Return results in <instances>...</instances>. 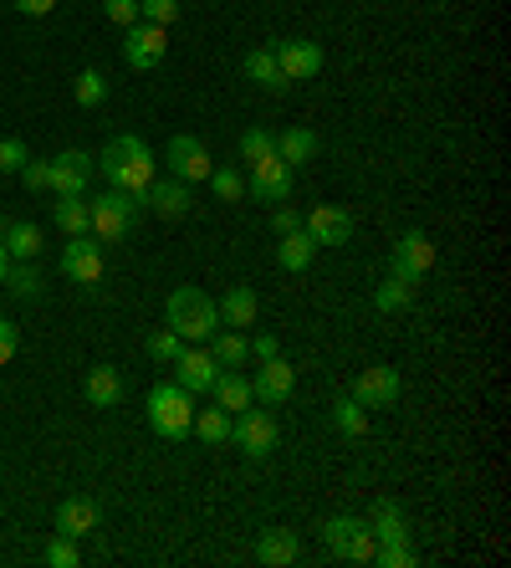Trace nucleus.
<instances>
[{
    "label": "nucleus",
    "mask_w": 511,
    "mask_h": 568,
    "mask_svg": "<svg viewBox=\"0 0 511 568\" xmlns=\"http://www.w3.org/2000/svg\"><path fill=\"white\" fill-rule=\"evenodd\" d=\"M231 441L241 450H246L251 461H262V456H271L277 450V420L266 415V410H241V415H231Z\"/></svg>",
    "instance_id": "nucleus-7"
},
{
    "label": "nucleus",
    "mask_w": 511,
    "mask_h": 568,
    "mask_svg": "<svg viewBox=\"0 0 511 568\" xmlns=\"http://www.w3.org/2000/svg\"><path fill=\"white\" fill-rule=\"evenodd\" d=\"M251 354H256V359H277L281 344L271 338V333H262V338H251Z\"/></svg>",
    "instance_id": "nucleus-45"
},
{
    "label": "nucleus",
    "mask_w": 511,
    "mask_h": 568,
    "mask_svg": "<svg viewBox=\"0 0 511 568\" xmlns=\"http://www.w3.org/2000/svg\"><path fill=\"white\" fill-rule=\"evenodd\" d=\"M430 267H435V241L424 236V231H404L399 246L389 252V277H399V282H420Z\"/></svg>",
    "instance_id": "nucleus-8"
},
{
    "label": "nucleus",
    "mask_w": 511,
    "mask_h": 568,
    "mask_svg": "<svg viewBox=\"0 0 511 568\" xmlns=\"http://www.w3.org/2000/svg\"><path fill=\"white\" fill-rule=\"evenodd\" d=\"M195 435H200L204 446H225L231 441V415L225 410H195Z\"/></svg>",
    "instance_id": "nucleus-32"
},
{
    "label": "nucleus",
    "mask_w": 511,
    "mask_h": 568,
    "mask_svg": "<svg viewBox=\"0 0 511 568\" xmlns=\"http://www.w3.org/2000/svg\"><path fill=\"white\" fill-rule=\"evenodd\" d=\"M210 394L220 400V410H225V415H235V410L256 404V400H251V379H246V375H235V369H220L215 385H210Z\"/></svg>",
    "instance_id": "nucleus-23"
},
{
    "label": "nucleus",
    "mask_w": 511,
    "mask_h": 568,
    "mask_svg": "<svg viewBox=\"0 0 511 568\" xmlns=\"http://www.w3.org/2000/svg\"><path fill=\"white\" fill-rule=\"evenodd\" d=\"M88 210H92V236L108 246V241H123L133 225H138V210H144V205H138L133 194H123V190L108 185L98 200H88Z\"/></svg>",
    "instance_id": "nucleus-4"
},
{
    "label": "nucleus",
    "mask_w": 511,
    "mask_h": 568,
    "mask_svg": "<svg viewBox=\"0 0 511 568\" xmlns=\"http://www.w3.org/2000/svg\"><path fill=\"white\" fill-rule=\"evenodd\" d=\"M164 318H169V328L185 338V344H210L220 328V308L210 298H204L200 287H175L169 292V308H164Z\"/></svg>",
    "instance_id": "nucleus-2"
},
{
    "label": "nucleus",
    "mask_w": 511,
    "mask_h": 568,
    "mask_svg": "<svg viewBox=\"0 0 511 568\" xmlns=\"http://www.w3.org/2000/svg\"><path fill=\"white\" fill-rule=\"evenodd\" d=\"M148 425H154V435H164V441H185V435L195 431V394L179 385H154L148 389Z\"/></svg>",
    "instance_id": "nucleus-3"
},
{
    "label": "nucleus",
    "mask_w": 511,
    "mask_h": 568,
    "mask_svg": "<svg viewBox=\"0 0 511 568\" xmlns=\"http://www.w3.org/2000/svg\"><path fill=\"white\" fill-rule=\"evenodd\" d=\"M164 165H169V175H175L179 185H200V180H210L215 159H210V149H204L195 134H175L169 149H164Z\"/></svg>",
    "instance_id": "nucleus-6"
},
{
    "label": "nucleus",
    "mask_w": 511,
    "mask_h": 568,
    "mask_svg": "<svg viewBox=\"0 0 511 568\" xmlns=\"http://www.w3.org/2000/svg\"><path fill=\"white\" fill-rule=\"evenodd\" d=\"M98 527V502H88V497H67L57 508V533H67V538H82V533H92Z\"/></svg>",
    "instance_id": "nucleus-22"
},
{
    "label": "nucleus",
    "mask_w": 511,
    "mask_h": 568,
    "mask_svg": "<svg viewBox=\"0 0 511 568\" xmlns=\"http://www.w3.org/2000/svg\"><path fill=\"white\" fill-rule=\"evenodd\" d=\"M73 98H77V108H98L102 98H108V77H102L98 67H88V73H77Z\"/></svg>",
    "instance_id": "nucleus-34"
},
{
    "label": "nucleus",
    "mask_w": 511,
    "mask_h": 568,
    "mask_svg": "<svg viewBox=\"0 0 511 568\" xmlns=\"http://www.w3.org/2000/svg\"><path fill=\"white\" fill-rule=\"evenodd\" d=\"M102 15H108L113 26H133V21H138V0H102Z\"/></svg>",
    "instance_id": "nucleus-43"
},
{
    "label": "nucleus",
    "mask_w": 511,
    "mask_h": 568,
    "mask_svg": "<svg viewBox=\"0 0 511 568\" xmlns=\"http://www.w3.org/2000/svg\"><path fill=\"white\" fill-rule=\"evenodd\" d=\"M148 359L154 364H175L179 359V348H185V338H179L175 328H159V333H148Z\"/></svg>",
    "instance_id": "nucleus-36"
},
{
    "label": "nucleus",
    "mask_w": 511,
    "mask_h": 568,
    "mask_svg": "<svg viewBox=\"0 0 511 568\" xmlns=\"http://www.w3.org/2000/svg\"><path fill=\"white\" fill-rule=\"evenodd\" d=\"M266 154H277V138L266 134V129H246V134H241V159L256 165V159H266Z\"/></svg>",
    "instance_id": "nucleus-37"
},
{
    "label": "nucleus",
    "mask_w": 511,
    "mask_h": 568,
    "mask_svg": "<svg viewBox=\"0 0 511 568\" xmlns=\"http://www.w3.org/2000/svg\"><path fill=\"white\" fill-rule=\"evenodd\" d=\"M138 21L169 26V21H179V0H138Z\"/></svg>",
    "instance_id": "nucleus-40"
},
{
    "label": "nucleus",
    "mask_w": 511,
    "mask_h": 568,
    "mask_svg": "<svg viewBox=\"0 0 511 568\" xmlns=\"http://www.w3.org/2000/svg\"><path fill=\"white\" fill-rule=\"evenodd\" d=\"M368 533H374V543H404V512L395 508V502H379L374 508V517H368Z\"/></svg>",
    "instance_id": "nucleus-29"
},
{
    "label": "nucleus",
    "mask_w": 511,
    "mask_h": 568,
    "mask_svg": "<svg viewBox=\"0 0 511 568\" xmlns=\"http://www.w3.org/2000/svg\"><path fill=\"white\" fill-rule=\"evenodd\" d=\"M246 190L256 194V200H266V205H281V200L292 194V165H287L281 154H266V159H256V165H251Z\"/></svg>",
    "instance_id": "nucleus-12"
},
{
    "label": "nucleus",
    "mask_w": 511,
    "mask_h": 568,
    "mask_svg": "<svg viewBox=\"0 0 511 568\" xmlns=\"http://www.w3.org/2000/svg\"><path fill=\"white\" fill-rule=\"evenodd\" d=\"M292 389H297V369L277 354V359H262V369L251 379V400L266 404V410H277L281 400H292Z\"/></svg>",
    "instance_id": "nucleus-11"
},
{
    "label": "nucleus",
    "mask_w": 511,
    "mask_h": 568,
    "mask_svg": "<svg viewBox=\"0 0 511 568\" xmlns=\"http://www.w3.org/2000/svg\"><path fill=\"white\" fill-rule=\"evenodd\" d=\"M302 231L318 246H348V236H353V215L343 205H312V215L302 221Z\"/></svg>",
    "instance_id": "nucleus-16"
},
{
    "label": "nucleus",
    "mask_w": 511,
    "mask_h": 568,
    "mask_svg": "<svg viewBox=\"0 0 511 568\" xmlns=\"http://www.w3.org/2000/svg\"><path fill=\"white\" fill-rule=\"evenodd\" d=\"M62 271H67L77 287H98L102 282V241L92 236V231H88V236H67Z\"/></svg>",
    "instance_id": "nucleus-10"
},
{
    "label": "nucleus",
    "mask_w": 511,
    "mask_h": 568,
    "mask_svg": "<svg viewBox=\"0 0 511 568\" xmlns=\"http://www.w3.org/2000/svg\"><path fill=\"white\" fill-rule=\"evenodd\" d=\"M0 246L11 252V261H36V252H42V225L11 221L5 225V236H0Z\"/></svg>",
    "instance_id": "nucleus-24"
},
{
    "label": "nucleus",
    "mask_w": 511,
    "mask_h": 568,
    "mask_svg": "<svg viewBox=\"0 0 511 568\" xmlns=\"http://www.w3.org/2000/svg\"><path fill=\"white\" fill-rule=\"evenodd\" d=\"M98 169L108 175L113 190L133 194V200L154 185V154H148L144 138H133V134H113V138H108V149H102Z\"/></svg>",
    "instance_id": "nucleus-1"
},
{
    "label": "nucleus",
    "mask_w": 511,
    "mask_h": 568,
    "mask_svg": "<svg viewBox=\"0 0 511 568\" xmlns=\"http://www.w3.org/2000/svg\"><path fill=\"white\" fill-rule=\"evenodd\" d=\"M31 154L21 138H0V175H21V165H26Z\"/></svg>",
    "instance_id": "nucleus-41"
},
{
    "label": "nucleus",
    "mask_w": 511,
    "mask_h": 568,
    "mask_svg": "<svg viewBox=\"0 0 511 568\" xmlns=\"http://www.w3.org/2000/svg\"><path fill=\"white\" fill-rule=\"evenodd\" d=\"M92 169H98V159L82 149H62L57 159H52V190L57 194H82L92 180Z\"/></svg>",
    "instance_id": "nucleus-17"
},
{
    "label": "nucleus",
    "mask_w": 511,
    "mask_h": 568,
    "mask_svg": "<svg viewBox=\"0 0 511 568\" xmlns=\"http://www.w3.org/2000/svg\"><path fill=\"white\" fill-rule=\"evenodd\" d=\"M88 400L98 404V410H113V404L123 400V379H118V369H108V364L88 369Z\"/></svg>",
    "instance_id": "nucleus-28"
},
{
    "label": "nucleus",
    "mask_w": 511,
    "mask_h": 568,
    "mask_svg": "<svg viewBox=\"0 0 511 568\" xmlns=\"http://www.w3.org/2000/svg\"><path fill=\"white\" fill-rule=\"evenodd\" d=\"M353 400L364 404V410H389V404L399 400V369H389V364L364 369L358 385H353Z\"/></svg>",
    "instance_id": "nucleus-14"
},
{
    "label": "nucleus",
    "mask_w": 511,
    "mask_h": 568,
    "mask_svg": "<svg viewBox=\"0 0 511 568\" xmlns=\"http://www.w3.org/2000/svg\"><path fill=\"white\" fill-rule=\"evenodd\" d=\"M5 225H11V221H5V215H0V236H5Z\"/></svg>",
    "instance_id": "nucleus-49"
},
{
    "label": "nucleus",
    "mask_w": 511,
    "mask_h": 568,
    "mask_svg": "<svg viewBox=\"0 0 511 568\" xmlns=\"http://www.w3.org/2000/svg\"><path fill=\"white\" fill-rule=\"evenodd\" d=\"M164 52H169V36H164V26L133 21L129 36H123V62H129L133 73H154V67L164 62Z\"/></svg>",
    "instance_id": "nucleus-9"
},
{
    "label": "nucleus",
    "mask_w": 511,
    "mask_h": 568,
    "mask_svg": "<svg viewBox=\"0 0 511 568\" xmlns=\"http://www.w3.org/2000/svg\"><path fill=\"white\" fill-rule=\"evenodd\" d=\"M333 425H337V431H343V435H353V441H358V435L368 431V415H364V404L353 400V394H343V400L333 404Z\"/></svg>",
    "instance_id": "nucleus-33"
},
{
    "label": "nucleus",
    "mask_w": 511,
    "mask_h": 568,
    "mask_svg": "<svg viewBox=\"0 0 511 568\" xmlns=\"http://www.w3.org/2000/svg\"><path fill=\"white\" fill-rule=\"evenodd\" d=\"M271 231H277V236H292V231H302V221H297L292 210H277V215H271Z\"/></svg>",
    "instance_id": "nucleus-46"
},
{
    "label": "nucleus",
    "mask_w": 511,
    "mask_h": 568,
    "mask_svg": "<svg viewBox=\"0 0 511 568\" xmlns=\"http://www.w3.org/2000/svg\"><path fill=\"white\" fill-rule=\"evenodd\" d=\"M409 302H414V282H399V277H389V282L374 292V308H379V313H399Z\"/></svg>",
    "instance_id": "nucleus-35"
},
{
    "label": "nucleus",
    "mask_w": 511,
    "mask_h": 568,
    "mask_svg": "<svg viewBox=\"0 0 511 568\" xmlns=\"http://www.w3.org/2000/svg\"><path fill=\"white\" fill-rule=\"evenodd\" d=\"M21 180H26V190H52V159H26Z\"/></svg>",
    "instance_id": "nucleus-42"
},
{
    "label": "nucleus",
    "mask_w": 511,
    "mask_h": 568,
    "mask_svg": "<svg viewBox=\"0 0 511 568\" xmlns=\"http://www.w3.org/2000/svg\"><path fill=\"white\" fill-rule=\"evenodd\" d=\"M312 256H318V241L307 236V231H292V236L277 241V261L287 271H307V267H312Z\"/></svg>",
    "instance_id": "nucleus-27"
},
{
    "label": "nucleus",
    "mask_w": 511,
    "mask_h": 568,
    "mask_svg": "<svg viewBox=\"0 0 511 568\" xmlns=\"http://www.w3.org/2000/svg\"><path fill=\"white\" fill-rule=\"evenodd\" d=\"M322 543L333 548V558H348V564H374V533L358 517H327L322 523Z\"/></svg>",
    "instance_id": "nucleus-5"
},
{
    "label": "nucleus",
    "mask_w": 511,
    "mask_h": 568,
    "mask_svg": "<svg viewBox=\"0 0 511 568\" xmlns=\"http://www.w3.org/2000/svg\"><path fill=\"white\" fill-rule=\"evenodd\" d=\"M277 154L281 159H287V165H307V159H312V154H318V134H312V129H287V134L277 138Z\"/></svg>",
    "instance_id": "nucleus-30"
},
{
    "label": "nucleus",
    "mask_w": 511,
    "mask_h": 568,
    "mask_svg": "<svg viewBox=\"0 0 511 568\" xmlns=\"http://www.w3.org/2000/svg\"><path fill=\"white\" fill-rule=\"evenodd\" d=\"M52 221H57L67 236H88V231H92V210H88V200H82V194H57Z\"/></svg>",
    "instance_id": "nucleus-25"
},
{
    "label": "nucleus",
    "mask_w": 511,
    "mask_h": 568,
    "mask_svg": "<svg viewBox=\"0 0 511 568\" xmlns=\"http://www.w3.org/2000/svg\"><path fill=\"white\" fill-rule=\"evenodd\" d=\"M15 348H21V333H15L11 318H0V364H11Z\"/></svg>",
    "instance_id": "nucleus-44"
},
{
    "label": "nucleus",
    "mask_w": 511,
    "mask_h": 568,
    "mask_svg": "<svg viewBox=\"0 0 511 568\" xmlns=\"http://www.w3.org/2000/svg\"><path fill=\"white\" fill-rule=\"evenodd\" d=\"M5 271H11V252L0 246V282H5Z\"/></svg>",
    "instance_id": "nucleus-48"
},
{
    "label": "nucleus",
    "mask_w": 511,
    "mask_h": 568,
    "mask_svg": "<svg viewBox=\"0 0 511 568\" xmlns=\"http://www.w3.org/2000/svg\"><path fill=\"white\" fill-rule=\"evenodd\" d=\"M220 308V323H231V328H251L256 323V313H262V302H256V287L235 282L231 292H225V302H215Z\"/></svg>",
    "instance_id": "nucleus-20"
},
{
    "label": "nucleus",
    "mask_w": 511,
    "mask_h": 568,
    "mask_svg": "<svg viewBox=\"0 0 511 568\" xmlns=\"http://www.w3.org/2000/svg\"><path fill=\"white\" fill-rule=\"evenodd\" d=\"M256 558H262L266 568H287L302 558V543H297L292 527H271V533H262V543H256Z\"/></svg>",
    "instance_id": "nucleus-19"
},
{
    "label": "nucleus",
    "mask_w": 511,
    "mask_h": 568,
    "mask_svg": "<svg viewBox=\"0 0 511 568\" xmlns=\"http://www.w3.org/2000/svg\"><path fill=\"white\" fill-rule=\"evenodd\" d=\"M271 52H277V67L287 73V82H307V77L322 73V46L318 42H302V36H292V42H277Z\"/></svg>",
    "instance_id": "nucleus-15"
},
{
    "label": "nucleus",
    "mask_w": 511,
    "mask_h": 568,
    "mask_svg": "<svg viewBox=\"0 0 511 568\" xmlns=\"http://www.w3.org/2000/svg\"><path fill=\"white\" fill-rule=\"evenodd\" d=\"M210 190H215V200H225V205H235V200L246 194V180H241L235 169H210Z\"/></svg>",
    "instance_id": "nucleus-38"
},
{
    "label": "nucleus",
    "mask_w": 511,
    "mask_h": 568,
    "mask_svg": "<svg viewBox=\"0 0 511 568\" xmlns=\"http://www.w3.org/2000/svg\"><path fill=\"white\" fill-rule=\"evenodd\" d=\"M5 282H11V292H15L21 302H31V298H42V292H46V277L36 271V261H11Z\"/></svg>",
    "instance_id": "nucleus-31"
},
{
    "label": "nucleus",
    "mask_w": 511,
    "mask_h": 568,
    "mask_svg": "<svg viewBox=\"0 0 511 568\" xmlns=\"http://www.w3.org/2000/svg\"><path fill=\"white\" fill-rule=\"evenodd\" d=\"M52 5H57V0H15V11L21 15H46Z\"/></svg>",
    "instance_id": "nucleus-47"
},
{
    "label": "nucleus",
    "mask_w": 511,
    "mask_h": 568,
    "mask_svg": "<svg viewBox=\"0 0 511 568\" xmlns=\"http://www.w3.org/2000/svg\"><path fill=\"white\" fill-rule=\"evenodd\" d=\"M215 375H220V364H215V354H210V348H200V344L179 348V359H175V385L179 389H190V394H210Z\"/></svg>",
    "instance_id": "nucleus-13"
},
{
    "label": "nucleus",
    "mask_w": 511,
    "mask_h": 568,
    "mask_svg": "<svg viewBox=\"0 0 511 568\" xmlns=\"http://www.w3.org/2000/svg\"><path fill=\"white\" fill-rule=\"evenodd\" d=\"M138 205L164 215V221H179V215H190L195 194H190V185H179V180H154L144 194H138Z\"/></svg>",
    "instance_id": "nucleus-18"
},
{
    "label": "nucleus",
    "mask_w": 511,
    "mask_h": 568,
    "mask_svg": "<svg viewBox=\"0 0 511 568\" xmlns=\"http://www.w3.org/2000/svg\"><path fill=\"white\" fill-rule=\"evenodd\" d=\"M241 67H246V77L262 92H281V88H287V73L277 67V52H271V46H256V52H246V62H241Z\"/></svg>",
    "instance_id": "nucleus-21"
},
{
    "label": "nucleus",
    "mask_w": 511,
    "mask_h": 568,
    "mask_svg": "<svg viewBox=\"0 0 511 568\" xmlns=\"http://www.w3.org/2000/svg\"><path fill=\"white\" fill-rule=\"evenodd\" d=\"M46 564H52V568H77V564H82V554H77V538L57 533V538L46 543Z\"/></svg>",
    "instance_id": "nucleus-39"
},
{
    "label": "nucleus",
    "mask_w": 511,
    "mask_h": 568,
    "mask_svg": "<svg viewBox=\"0 0 511 568\" xmlns=\"http://www.w3.org/2000/svg\"><path fill=\"white\" fill-rule=\"evenodd\" d=\"M210 354H215L220 369H241V364L251 359V338L241 328H231V333L215 328V338H210Z\"/></svg>",
    "instance_id": "nucleus-26"
}]
</instances>
